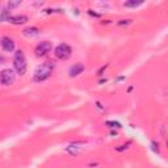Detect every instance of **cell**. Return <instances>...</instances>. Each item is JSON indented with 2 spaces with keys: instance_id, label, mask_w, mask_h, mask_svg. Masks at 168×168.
Listing matches in <instances>:
<instances>
[{
  "instance_id": "obj_1",
  "label": "cell",
  "mask_w": 168,
  "mask_h": 168,
  "mask_svg": "<svg viewBox=\"0 0 168 168\" xmlns=\"http://www.w3.org/2000/svg\"><path fill=\"white\" fill-rule=\"evenodd\" d=\"M53 70H54V64L51 62H46V63L38 66L37 70L34 71L33 80H34V82H38V83L43 82V80H46L47 78H50Z\"/></svg>"
},
{
  "instance_id": "obj_2",
  "label": "cell",
  "mask_w": 168,
  "mask_h": 168,
  "mask_svg": "<svg viewBox=\"0 0 168 168\" xmlns=\"http://www.w3.org/2000/svg\"><path fill=\"white\" fill-rule=\"evenodd\" d=\"M13 67L17 71V74L24 75L26 72V59L23 50H17L13 57Z\"/></svg>"
},
{
  "instance_id": "obj_3",
  "label": "cell",
  "mask_w": 168,
  "mask_h": 168,
  "mask_svg": "<svg viewBox=\"0 0 168 168\" xmlns=\"http://www.w3.org/2000/svg\"><path fill=\"white\" fill-rule=\"evenodd\" d=\"M54 54H55V57L58 58V59L66 61V59H68V58L71 57L72 49L67 45V43H61V45H58V46L55 47Z\"/></svg>"
},
{
  "instance_id": "obj_4",
  "label": "cell",
  "mask_w": 168,
  "mask_h": 168,
  "mask_svg": "<svg viewBox=\"0 0 168 168\" xmlns=\"http://www.w3.org/2000/svg\"><path fill=\"white\" fill-rule=\"evenodd\" d=\"M14 79H16V76H14L13 70L5 68L3 71H0V84H3V85H11V84L14 83Z\"/></svg>"
},
{
  "instance_id": "obj_5",
  "label": "cell",
  "mask_w": 168,
  "mask_h": 168,
  "mask_svg": "<svg viewBox=\"0 0 168 168\" xmlns=\"http://www.w3.org/2000/svg\"><path fill=\"white\" fill-rule=\"evenodd\" d=\"M51 49H53L51 42L43 41V42H41V43H38V45H37V47H35V50H34V53H35V55H37V57H45V55H47L50 51H51Z\"/></svg>"
},
{
  "instance_id": "obj_6",
  "label": "cell",
  "mask_w": 168,
  "mask_h": 168,
  "mask_svg": "<svg viewBox=\"0 0 168 168\" xmlns=\"http://www.w3.org/2000/svg\"><path fill=\"white\" fill-rule=\"evenodd\" d=\"M0 45H2V47L5 50V51H13L14 50V42L11 37H3L2 40H0Z\"/></svg>"
},
{
  "instance_id": "obj_7",
  "label": "cell",
  "mask_w": 168,
  "mask_h": 168,
  "mask_svg": "<svg viewBox=\"0 0 168 168\" xmlns=\"http://www.w3.org/2000/svg\"><path fill=\"white\" fill-rule=\"evenodd\" d=\"M8 21L11 24H14V25H21V24H25L28 21V17L24 16V14H17V16H9L8 17Z\"/></svg>"
},
{
  "instance_id": "obj_8",
  "label": "cell",
  "mask_w": 168,
  "mask_h": 168,
  "mask_svg": "<svg viewBox=\"0 0 168 168\" xmlns=\"http://www.w3.org/2000/svg\"><path fill=\"white\" fill-rule=\"evenodd\" d=\"M83 71H84V64L76 63V64H74V66H72V67L70 68V76H71V78H75V76H78V75L82 74Z\"/></svg>"
},
{
  "instance_id": "obj_9",
  "label": "cell",
  "mask_w": 168,
  "mask_h": 168,
  "mask_svg": "<svg viewBox=\"0 0 168 168\" xmlns=\"http://www.w3.org/2000/svg\"><path fill=\"white\" fill-rule=\"evenodd\" d=\"M38 33H40L38 28H26L24 30V34L28 35V37H34V35H37Z\"/></svg>"
},
{
  "instance_id": "obj_10",
  "label": "cell",
  "mask_w": 168,
  "mask_h": 168,
  "mask_svg": "<svg viewBox=\"0 0 168 168\" xmlns=\"http://www.w3.org/2000/svg\"><path fill=\"white\" fill-rule=\"evenodd\" d=\"M141 4H143V2H137V0H131V2H125L123 3L125 7H138Z\"/></svg>"
},
{
  "instance_id": "obj_11",
  "label": "cell",
  "mask_w": 168,
  "mask_h": 168,
  "mask_svg": "<svg viewBox=\"0 0 168 168\" xmlns=\"http://www.w3.org/2000/svg\"><path fill=\"white\" fill-rule=\"evenodd\" d=\"M106 125L109 127H121V123L116 122V121H106Z\"/></svg>"
},
{
  "instance_id": "obj_12",
  "label": "cell",
  "mask_w": 168,
  "mask_h": 168,
  "mask_svg": "<svg viewBox=\"0 0 168 168\" xmlns=\"http://www.w3.org/2000/svg\"><path fill=\"white\" fill-rule=\"evenodd\" d=\"M151 147L155 152H159V144L156 142H151Z\"/></svg>"
},
{
  "instance_id": "obj_13",
  "label": "cell",
  "mask_w": 168,
  "mask_h": 168,
  "mask_svg": "<svg viewBox=\"0 0 168 168\" xmlns=\"http://www.w3.org/2000/svg\"><path fill=\"white\" fill-rule=\"evenodd\" d=\"M20 4H21V2H9L8 3V7H9V8H14V7H17Z\"/></svg>"
},
{
  "instance_id": "obj_14",
  "label": "cell",
  "mask_w": 168,
  "mask_h": 168,
  "mask_svg": "<svg viewBox=\"0 0 168 168\" xmlns=\"http://www.w3.org/2000/svg\"><path fill=\"white\" fill-rule=\"evenodd\" d=\"M129 24H131V20H121V21H118V25H129Z\"/></svg>"
},
{
  "instance_id": "obj_15",
  "label": "cell",
  "mask_w": 168,
  "mask_h": 168,
  "mask_svg": "<svg viewBox=\"0 0 168 168\" xmlns=\"http://www.w3.org/2000/svg\"><path fill=\"white\" fill-rule=\"evenodd\" d=\"M130 143H127V144H122V146H120L118 149H117V151H123L125 149H127V146H129Z\"/></svg>"
},
{
  "instance_id": "obj_16",
  "label": "cell",
  "mask_w": 168,
  "mask_h": 168,
  "mask_svg": "<svg viewBox=\"0 0 168 168\" xmlns=\"http://www.w3.org/2000/svg\"><path fill=\"white\" fill-rule=\"evenodd\" d=\"M0 62H4V58L3 57H0Z\"/></svg>"
}]
</instances>
